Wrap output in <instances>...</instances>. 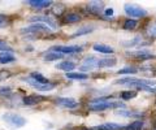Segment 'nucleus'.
<instances>
[{
    "label": "nucleus",
    "mask_w": 156,
    "mask_h": 130,
    "mask_svg": "<svg viewBox=\"0 0 156 130\" xmlns=\"http://www.w3.org/2000/svg\"><path fill=\"white\" fill-rule=\"evenodd\" d=\"M115 85L135 87V89L142 90V91H148V93H156V81L155 79L136 78V77H124V78L115 81Z\"/></svg>",
    "instance_id": "f257e3e1"
},
{
    "label": "nucleus",
    "mask_w": 156,
    "mask_h": 130,
    "mask_svg": "<svg viewBox=\"0 0 156 130\" xmlns=\"http://www.w3.org/2000/svg\"><path fill=\"white\" fill-rule=\"evenodd\" d=\"M111 96H100V98L92 99L89 103V109L95 112H101L107 109H125L126 104L120 100H109Z\"/></svg>",
    "instance_id": "f03ea898"
},
{
    "label": "nucleus",
    "mask_w": 156,
    "mask_h": 130,
    "mask_svg": "<svg viewBox=\"0 0 156 130\" xmlns=\"http://www.w3.org/2000/svg\"><path fill=\"white\" fill-rule=\"evenodd\" d=\"M3 121H5L9 126L13 129H20L26 124V120L23 118L21 114H17V113H4Z\"/></svg>",
    "instance_id": "7ed1b4c3"
},
{
    "label": "nucleus",
    "mask_w": 156,
    "mask_h": 130,
    "mask_svg": "<svg viewBox=\"0 0 156 130\" xmlns=\"http://www.w3.org/2000/svg\"><path fill=\"white\" fill-rule=\"evenodd\" d=\"M125 13L130 17H135V18H140V17H146L147 16V11L144 8H142L140 5H136V4H125L124 5Z\"/></svg>",
    "instance_id": "20e7f679"
},
{
    "label": "nucleus",
    "mask_w": 156,
    "mask_h": 130,
    "mask_svg": "<svg viewBox=\"0 0 156 130\" xmlns=\"http://www.w3.org/2000/svg\"><path fill=\"white\" fill-rule=\"evenodd\" d=\"M51 29L46 26L44 23H31L30 26H27L25 29H22L21 33L22 34H26V35H35V34H46V33H50Z\"/></svg>",
    "instance_id": "39448f33"
},
{
    "label": "nucleus",
    "mask_w": 156,
    "mask_h": 130,
    "mask_svg": "<svg viewBox=\"0 0 156 130\" xmlns=\"http://www.w3.org/2000/svg\"><path fill=\"white\" fill-rule=\"evenodd\" d=\"M30 21L34 23H44V25L50 27L51 30L57 29V23L55 21V18H52L51 16H47V14H44V16H34L30 18Z\"/></svg>",
    "instance_id": "423d86ee"
},
{
    "label": "nucleus",
    "mask_w": 156,
    "mask_h": 130,
    "mask_svg": "<svg viewBox=\"0 0 156 130\" xmlns=\"http://www.w3.org/2000/svg\"><path fill=\"white\" fill-rule=\"evenodd\" d=\"M83 48L81 46H53L51 47V51L58 52L62 55H73V54H78L81 52Z\"/></svg>",
    "instance_id": "0eeeda50"
},
{
    "label": "nucleus",
    "mask_w": 156,
    "mask_h": 130,
    "mask_svg": "<svg viewBox=\"0 0 156 130\" xmlns=\"http://www.w3.org/2000/svg\"><path fill=\"white\" fill-rule=\"evenodd\" d=\"M23 81H25L26 83L30 85L31 87L37 89L38 91H51V90L55 89V85H53L52 82L41 83V82H37V81H34L33 78H30V77H26V78H23Z\"/></svg>",
    "instance_id": "6e6552de"
},
{
    "label": "nucleus",
    "mask_w": 156,
    "mask_h": 130,
    "mask_svg": "<svg viewBox=\"0 0 156 130\" xmlns=\"http://www.w3.org/2000/svg\"><path fill=\"white\" fill-rule=\"evenodd\" d=\"M55 104L60 108H66V109H74L78 107V102L73 98H56Z\"/></svg>",
    "instance_id": "1a4fd4ad"
},
{
    "label": "nucleus",
    "mask_w": 156,
    "mask_h": 130,
    "mask_svg": "<svg viewBox=\"0 0 156 130\" xmlns=\"http://www.w3.org/2000/svg\"><path fill=\"white\" fill-rule=\"evenodd\" d=\"M43 100H46L44 96H41V95H27L22 99V103L23 105L26 107H34V105H38L39 103H42Z\"/></svg>",
    "instance_id": "9d476101"
},
{
    "label": "nucleus",
    "mask_w": 156,
    "mask_h": 130,
    "mask_svg": "<svg viewBox=\"0 0 156 130\" xmlns=\"http://www.w3.org/2000/svg\"><path fill=\"white\" fill-rule=\"evenodd\" d=\"M98 61H99V59H96L95 56H87L86 59L82 61L81 69L86 70V72H90L92 69H95V68H98Z\"/></svg>",
    "instance_id": "9b49d317"
},
{
    "label": "nucleus",
    "mask_w": 156,
    "mask_h": 130,
    "mask_svg": "<svg viewBox=\"0 0 156 130\" xmlns=\"http://www.w3.org/2000/svg\"><path fill=\"white\" fill-rule=\"evenodd\" d=\"M26 4L37 9H46L52 5V2L51 0H29V2H26Z\"/></svg>",
    "instance_id": "f8f14e48"
},
{
    "label": "nucleus",
    "mask_w": 156,
    "mask_h": 130,
    "mask_svg": "<svg viewBox=\"0 0 156 130\" xmlns=\"http://www.w3.org/2000/svg\"><path fill=\"white\" fill-rule=\"evenodd\" d=\"M92 48H94V51L99 52V54H105V55H111L115 52V50L111 46L101 44V43H95V44L92 46Z\"/></svg>",
    "instance_id": "ddd939ff"
},
{
    "label": "nucleus",
    "mask_w": 156,
    "mask_h": 130,
    "mask_svg": "<svg viewBox=\"0 0 156 130\" xmlns=\"http://www.w3.org/2000/svg\"><path fill=\"white\" fill-rule=\"evenodd\" d=\"M87 9L90 11V13L98 14L104 9V3L103 2H90L87 4Z\"/></svg>",
    "instance_id": "4468645a"
},
{
    "label": "nucleus",
    "mask_w": 156,
    "mask_h": 130,
    "mask_svg": "<svg viewBox=\"0 0 156 130\" xmlns=\"http://www.w3.org/2000/svg\"><path fill=\"white\" fill-rule=\"evenodd\" d=\"M116 114L121 117H139V116H142V112L129 111V109H116Z\"/></svg>",
    "instance_id": "2eb2a0df"
},
{
    "label": "nucleus",
    "mask_w": 156,
    "mask_h": 130,
    "mask_svg": "<svg viewBox=\"0 0 156 130\" xmlns=\"http://www.w3.org/2000/svg\"><path fill=\"white\" fill-rule=\"evenodd\" d=\"M117 64V60L115 57H105L98 61V68H112Z\"/></svg>",
    "instance_id": "dca6fc26"
},
{
    "label": "nucleus",
    "mask_w": 156,
    "mask_h": 130,
    "mask_svg": "<svg viewBox=\"0 0 156 130\" xmlns=\"http://www.w3.org/2000/svg\"><path fill=\"white\" fill-rule=\"evenodd\" d=\"M131 57H135L138 60H148V59H154V55L150 54L148 51H135V52H130Z\"/></svg>",
    "instance_id": "f3484780"
},
{
    "label": "nucleus",
    "mask_w": 156,
    "mask_h": 130,
    "mask_svg": "<svg viewBox=\"0 0 156 130\" xmlns=\"http://www.w3.org/2000/svg\"><path fill=\"white\" fill-rule=\"evenodd\" d=\"M94 30H95V26H92V25L82 26V27L78 29V30H77L72 37H73V38H77V37H82V35H87V34H90V33H92Z\"/></svg>",
    "instance_id": "a211bd4d"
},
{
    "label": "nucleus",
    "mask_w": 156,
    "mask_h": 130,
    "mask_svg": "<svg viewBox=\"0 0 156 130\" xmlns=\"http://www.w3.org/2000/svg\"><path fill=\"white\" fill-rule=\"evenodd\" d=\"M16 60V56L13 55L12 51H5L0 54V64H8V62H12Z\"/></svg>",
    "instance_id": "6ab92c4d"
},
{
    "label": "nucleus",
    "mask_w": 156,
    "mask_h": 130,
    "mask_svg": "<svg viewBox=\"0 0 156 130\" xmlns=\"http://www.w3.org/2000/svg\"><path fill=\"white\" fill-rule=\"evenodd\" d=\"M56 68L60 69V70H64L66 73H70V72L76 68V64L73 61H61L60 64L56 65Z\"/></svg>",
    "instance_id": "aec40b11"
},
{
    "label": "nucleus",
    "mask_w": 156,
    "mask_h": 130,
    "mask_svg": "<svg viewBox=\"0 0 156 130\" xmlns=\"http://www.w3.org/2000/svg\"><path fill=\"white\" fill-rule=\"evenodd\" d=\"M65 55H62V54H58V52H55V51H50V52H47V54L43 56V59L47 60V61H57V60H60L62 59Z\"/></svg>",
    "instance_id": "412c9836"
},
{
    "label": "nucleus",
    "mask_w": 156,
    "mask_h": 130,
    "mask_svg": "<svg viewBox=\"0 0 156 130\" xmlns=\"http://www.w3.org/2000/svg\"><path fill=\"white\" fill-rule=\"evenodd\" d=\"M81 21V16L78 13H74V12H70L68 13L65 16V22L66 23H77Z\"/></svg>",
    "instance_id": "4be33fe9"
},
{
    "label": "nucleus",
    "mask_w": 156,
    "mask_h": 130,
    "mask_svg": "<svg viewBox=\"0 0 156 130\" xmlns=\"http://www.w3.org/2000/svg\"><path fill=\"white\" fill-rule=\"evenodd\" d=\"M66 78L69 79H87L89 78V74L86 73H77V72H70V73L65 74Z\"/></svg>",
    "instance_id": "5701e85b"
},
{
    "label": "nucleus",
    "mask_w": 156,
    "mask_h": 130,
    "mask_svg": "<svg viewBox=\"0 0 156 130\" xmlns=\"http://www.w3.org/2000/svg\"><path fill=\"white\" fill-rule=\"evenodd\" d=\"M136 26H138V21L133 20V18L125 20V21H124V25H122V27L125 29V30H134Z\"/></svg>",
    "instance_id": "b1692460"
},
{
    "label": "nucleus",
    "mask_w": 156,
    "mask_h": 130,
    "mask_svg": "<svg viewBox=\"0 0 156 130\" xmlns=\"http://www.w3.org/2000/svg\"><path fill=\"white\" fill-rule=\"evenodd\" d=\"M142 128H143V121H134L124 126L122 130H142Z\"/></svg>",
    "instance_id": "393cba45"
},
{
    "label": "nucleus",
    "mask_w": 156,
    "mask_h": 130,
    "mask_svg": "<svg viewBox=\"0 0 156 130\" xmlns=\"http://www.w3.org/2000/svg\"><path fill=\"white\" fill-rule=\"evenodd\" d=\"M29 77H30V78H33L34 81H37V82H41V83H48V82H50V81H48L44 76L41 74V73H37V72L31 73Z\"/></svg>",
    "instance_id": "a878e982"
},
{
    "label": "nucleus",
    "mask_w": 156,
    "mask_h": 130,
    "mask_svg": "<svg viewBox=\"0 0 156 130\" xmlns=\"http://www.w3.org/2000/svg\"><path fill=\"white\" fill-rule=\"evenodd\" d=\"M138 70L139 69L136 68V66H125V68L117 72V74H135Z\"/></svg>",
    "instance_id": "bb28decb"
},
{
    "label": "nucleus",
    "mask_w": 156,
    "mask_h": 130,
    "mask_svg": "<svg viewBox=\"0 0 156 130\" xmlns=\"http://www.w3.org/2000/svg\"><path fill=\"white\" fill-rule=\"evenodd\" d=\"M136 96V93L135 91H122L120 94V98H122L124 100H129V99H134Z\"/></svg>",
    "instance_id": "cd10ccee"
},
{
    "label": "nucleus",
    "mask_w": 156,
    "mask_h": 130,
    "mask_svg": "<svg viewBox=\"0 0 156 130\" xmlns=\"http://www.w3.org/2000/svg\"><path fill=\"white\" fill-rule=\"evenodd\" d=\"M12 95V89L8 86H2L0 87V96H11Z\"/></svg>",
    "instance_id": "c85d7f7f"
},
{
    "label": "nucleus",
    "mask_w": 156,
    "mask_h": 130,
    "mask_svg": "<svg viewBox=\"0 0 156 130\" xmlns=\"http://www.w3.org/2000/svg\"><path fill=\"white\" fill-rule=\"evenodd\" d=\"M8 17L7 16H4V14H0V29H4L5 26H8Z\"/></svg>",
    "instance_id": "c756f323"
},
{
    "label": "nucleus",
    "mask_w": 156,
    "mask_h": 130,
    "mask_svg": "<svg viewBox=\"0 0 156 130\" xmlns=\"http://www.w3.org/2000/svg\"><path fill=\"white\" fill-rule=\"evenodd\" d=\"M0 51H2V52H5V51H12V48L9 47L5 42L0 40Z\"/></svg>",
    "instance_id": "7c9ffc66"
},
{
    "label": "nucleus",
    "mask_w": 156,
    "mask_h": 130,
    "mask_svg": "<svg viewBox=\"0 0 156 130\" xmlns=\"http://www.w3.org/2000/svg\"><path fill=\"white\" fill-rule=\"evenodd\" d=\"M147 33H148V35H150V37L156 38V25L150 26V27H148V30H147Z\"/></svg>",
    "instance_id": "2f4dec72"
},
{
    "label": "nucleus",
    "mask_w": 156,
    "mask_h": 130,
    "mask_svg": "<svg viewBox=\"0 0 156 130\" xmlns=\"http://www.w3.org/2000/svg\"><path fill=\"white\" fill-rule=\"evenodd\" d=\"M104 14H105L107 17L113 16V8H107V9H105V12H104Z\"/></svg>",
    "instance_id": "473e14b6"
}]
</instances>
